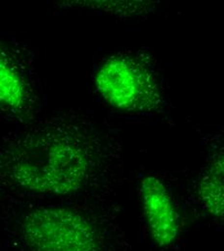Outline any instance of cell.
<instances>
[{
	"label": "cell",
	"mask_w": 224,
	"mask_h": 251,
	"mask_svg": "<svg viewBox=\"0 0 224 251\" xmlns=\"http://www.w3.org/2000/svg\"><path fill=\"white\" fill-rule=\"evenodd\" d=\"M0 102L3 112L15 117H27L35 106V91L25 66L15 53L1 50Z\"/></svg>",
	"instance_id": "5"
},
{
	"label": "cell",
	"mask_w": 224,
	"mask_h": 251,
	"mask_svg": "<svg viewBox=\"0 0 224 251\" xmlns=\"http://www.w3.org/2000/svg\"><path fill=\"white\" fill-rule=\"evenodd\" d=\"M1 183L38 195L71 196L92 187L112 149L86 121L53 118L3 139Z\"/></svg>",
	"instance_id": "1"
},
{
	"label": "cell",
	"mask_w": 224,
	"mask_h": 251,
	"mask_svg": "<svg viewBox=\"0 0 224 251\" xmlns=\"http://www.w3.org/2000/svg\"><path fill=\"white\" fill-rule=\"evenodd\" d=\"M141 196L154 241L160 248L171 246L178 236L179 223L167 188L158 178L149 176L141 183Z\"/></svg>",
	"instance_id": "4"
},
{
	"label": "cell",
	"mask_w": 224,
	"mask_h": 251,
	"mask_svg": "<svg viewBox=\"0 0 224 251\" xmlns=\"http://www.w3.org/2000/svg\"><path fill=\"white\" fill-rule=\"evenodd\" d=\"M102 224L68 206H31L15 220L12 240L19 251H114Z\"/></svg>",
	"instance_id": "2"
},
{
	"label": "cell",
	"mask_w": 224,
	"mask_h": 251,
	"mask_svg": "<svg viewBox=\"0 0 224 251\" xmlns=\"http://www.w3.org/2000/svg\"><path fill=\"white\" fill-rule=\"evenodd\" d=\"M97 89L112 106L125 112H153L162 104L158 76L142 56L120 53L100 68Z\"/></svg>",
	"instance_id": "3"
},
{
	"label": "cell",
	"mask_w": 224,
	"mask_h": 251,
	"mask_svg": "<svg viewBox=\"0 0 224 251\" xmlns=\"http://www.w3.org/2000/svg\"><path fill=\"white\" fill-rule=\"evenodd\" d=\"M198 195L204 209L224 220V147L213 155L198 182Z\"/></svg>",
	"instance_id": "6"
}]
</instances>
